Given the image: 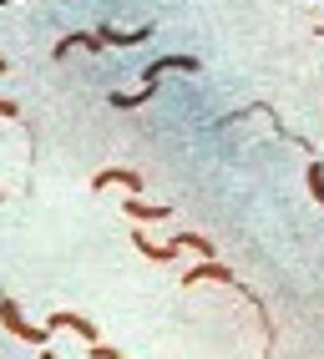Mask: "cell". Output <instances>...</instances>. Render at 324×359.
Listing matches in <instances>:
<instances>
[{
    "mask_svg": "<svg viewBox=\"0 0 324 359\" xmlns=\"http://www.w3.org/2000/svg\"><path fill=\"white\" fill-rule=\"evenodd\" d=\"M0 329H6L11 339H20V344H36V349H46V339H51V329H46V324H31L11 294H0Z\"/></svg>",
    "mask_w": 324,
    "mask_h": 359,
    "instance_id": "1",
    "label": "cell"
},
{
    "mask_svg": "<svg viewBox=\"0 0 324 359\" xmlns=\"http://www.w3.org/2000/svg\"><path fill=\"white\" fill-rule=\"evenodd\" d=\"M107 187H127V193H142V172L137 167H102L91 177V193H107Z\"/></svg>",
    "mask_w": 324,
    "mask_h": 359,
    "instance_id": "2",
    "label": "cell"
},
{
    "mask_svg": "<svg viewBox=\"0 0 324 359\" xmlns=\"http://www.w3.org/2000/svg\"><path fill=\"white\" fill-rule=\"evenodd\" d=\"M46 329H72V334H81V344H102L97 324H91V319H81V314H72V309H61V314H51V319H46Z\"/></svg>",
    "mask_w": 324,
    "mask_h": 359,
    "instance_id": "3",
    "label": "cell"
},
{
    "mask_svg": "<svg viewBox=\"0 0 324 359\" xmlns=\"http://www.w3.org/2000/svg\"><path fill=\"white\" fill-rule=\"evenodd\" d=\"M203 278L228 283V289H238V283H243V278H234V269H228V263H218V258H208V263H198V269L182 273V283H203Z\"/></svg>",
    "mask_w": 324,
    "mask_h": 359,
    "instance_id": "4",
    "label": "cell"
},
{
    "mask_svg": "<svg viewBox=\"0 0 324 359\" xmlns=\"http://www.w3.org/2000/svg\"><path fill=\"white\" fill-rule=\"evenodd\" d=\"M162 71H203V61H198V56H157V61H147L142 81L157 86V81H162Z\"/></svg>",
    "mask_w": 324,
    "mask_h": 359,
    "instance_id": "5",
    "label": "cell"
},
{
    "mask_svg": "<svg viewBox=\"0 0 324 359\" xmlns=\"http://www.w3.org/2000/svg\"><path fill=\"white\" fill-rule=\"evenodd\" d=\"M122 212L132 223H162V218H173L168 203H142V198H122Z\"/></svg>",
    "mask_w": 324,
    "mask_h": 359,
    "instance_id": "6",
    "label": "cell"
},
{
    "mask_svg": "<svg viewBox=\"0 0 324 359\" xmlns=\"http://www.w3.org/2000/svg\"><path fill=\"white\" fill-rule=\"evenodd\" d=\"M132 243H137V253L152 258V263H173V258H177V243H152V238L137 233V228H132Z\"/></svg>",
    "mask_w": 324,
    "mask_h": 359,
    "instance_id": "7",
    "label": "cell"
},
{
    "mask_svg": "<svg viewBox=\"0 0 324 359\" xmlns=\"http://www.w3.org/2000/svg\"><path fill=\"white\" fill-rule=\"evenodd\" d=\"M152 91H157V86H147V81H142V91H112V107H117V111H127V107H147Z\"/></svg>",
    "mask_w": 324,
    "mask_h": 359,
    "instance_id": "8",
    "label": "cell"
},
{
    "mask_svg": "<svg viewBox=\"0 0 324 359\" xmlns=\"http://www.w3.org/2000/svg\"><path fill=\"white\" fill-rule=\"evenodd\" d=\"M76 46H86V51H107L102 36H61V41H56V56H72Z\"/></svg>",
    "mask_w": 324,
    "mask_h": 359,
    "instance_id": "9",
    "label": "cell"
},
{
    "mask_svg": "<svg viewBox=\"0 0 324 359\" xmlns=\"http://www.w3.org/2000/svg\"><path fill=\"white\" fill-rule=\"evenodd\" d=\"M304 182H309V198H314V203L324 208V162H319V157H314V162L304 167Z\"/></svg>",
    "mask_w": 324,
    "mask_h": 359,
    "instance_id": "10",
    "label": "cell"
},
{
    "mask_svg": "<svg viewBox=\"0 0 324 359\" xmlns=\"http://www.w3.org/2000/svg\"><path fill=\"white\" fill-rule=\"evenodd\" d=\"M177 248H193V253H203V263L213 258V243H208L203 233H182V238H177Z\"/></svg>",
    "mask_w": 324,
    "mask_h": 359,
    "instance_id": "11",
    "label": "cell"
},
{
    "mask_svg": "<svg viewBox=\"0 0 324 359\" xmlns=\"http://www.w3.org/2000/svg\"><path fill=\"white\" fill-rule=\"evenodd\" d=\"M86 359H122V349H112V344H86Z\"/></svg>",
    "mask_w": 324,
    "mask_h": 359,
    "instance_id": "12",
    "label": "cell"
},
{
    "mask_svg": "<svg viewBox=\"0 0 324 359\" xmlns=\"http://www.w3.org/2000/svg\"><path fill=\"white\" fill-rule=\"evenodd\" d=\"M0 116H20V107H15L11 97H0Z\"/></svg>",
    "mask_w": 324,
    "mask_h": 359,
    "instance_id": "13",
    "label": "cell"
},
{
    "mask_svg": "<svg viewBox=\"0 0 324 359\" xmlns=\"http://www.w3.org/2000/svg\"><path fill=\"white\" fill-rule=\"evenodd\" d=\"M41 359H56V354H51V349H41Z\"/></svg>",
    "mask_w": 324,
    "mask_h": 359,
    "instance_id": "14",
    "label": "cell"
},
{
    "mask_svg": "<svg viewBox=\"0 0 324 359\" xmlns=\"http://www.w3.org/2000/svg\"><path fill=\"white\" fill-rule=\"evenodd\" d=\"M0 76H6V56H0Z\"/></svg>",
    "mask_w": 324,
    "mask_h": 359,
    "instance_id": "15",
    "label": "cell"
},
{
    "mask_svg": "<svg viewBox=\"0 0 324 359\" xmlns=\"http://www.w3.org/2000/svg\"><path fill=\"white\" fill-rule=\"evenodd\" d=\"M319 36H324V26H319Z\"/></svg>",
    "mask_w": 324,
    "mask_h": 359,
    "instance_id": "16",
    "label": "cell"
},
{
    "mask_svg": "<svg viewBox=\"0 0 324 359\" xmlns=\"http://www.w3.org/2000/svg\"><path fill=\"white\" fill-rule=\"evenodd\" d=\"M0 198H6V193H0Z\"/></svg>",
    "mask_w": 324,
    "mask_h": 359,
    "instance_id": "17",
    "label": "cell"
}]
</instances>
